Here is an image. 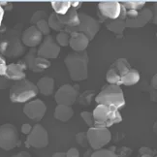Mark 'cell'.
Segmentation results:
<instances>
[{
  "instance_id": "obj_1",
  "label": "cell",
  "mask_w": 157,
  "mask_h": 157,
  "mask_svg": "<svg viewBox=\"0 0 157 157\" xmlns=\"http://www.w3.org/2000/svg\"><path fill=\"white\" fill-rule=\"evenodd\" d=\"M21 25H17L2 32L0 35V54L9 58L21 56L25 52V46L21 41Z\"/></svg>"
},
{
  "instance_id": "obj_2",
  "label": "cell",
  "mask_w": 157,
  "mask_h": 157,
  "mask_svg": "<svg viewBox=\"0 0 157 157\" xmlns=\"http://www.w3.org/2000/svg\"><path fill=\"white\" fill-rule=\"evenodd\" d=\"M88 54L84 52H74L69 53L64 59L72 81L80 82L88 77Z\"/></svg>"
},
{
  "instance_id": "obj_3",
  "label": "cell",
  "mask_w": 157,
  "mask_h": 157,
  "mask_svg": "<svg viewBox=\"0 0 157 157\" xmlns=\"http://www.w3.org/2000/svg\"><path fill=\"white\" fill-rule=\"evenodd\" d=\"M95 101L98 105H104L117 110L125 105L124 94L121 87L113 84L105 86L100 93L96 95Z\"/></svg>"
},
{
  "instance_id": "obj_4",
  "label": "cell",
  "mask_w": 157,
  "mask_h": 157,
  "mask_svg": "<svg viewBox=\"0 0 157 157\" xmlns=\"http://www.w3.org/2000/svg\"><path fill=\"white\" fill-rule=\"evenodd\" d=\"M94 127L109 128L113 124L122 121L121 114L117 109L107 107L104 105H98L93 111Z\"/></svg>"
},
{
  "instance_id": "obj_5",
  "label": "cell",
  "mask_w": 157,
  "mask_h": 157,
  "mask_svg": "<svg viewBox=\"0 0 157 157\" xmlns=\"http://www.w3.org/2000/svg\"><path fill=\"white\" fill-rule=\"evenodd\" d=\"M36 84L28 80L15 82L10 89V99L14 103H26L38 94Z\"/></svg>"
},
{
  "instance_id": "obj_6",
  "label": "cell",
  "mask_w": 157,
  "mask_h": 157,
  "mask_svg": "<svg viewBox=\"0 0 157 157\" xmlns=\"http://www.w3.org/2000/svg\"><path fill=\"white\" fill-rule=\"evenodd\" d=\"M80 23L77 26H66L64 31L68 34L71 33H82L86 36L89 41L94 39L96 34L100 29V23L94 17H90L84 13H78Z\"/></svg>"
},
{
  "instance_id": "obj_7",
  "label": "cell",
  "mask_w": 157,
  "mask_h": 157,
  "mask_svg": "<svg viewBox=\"0 0 157 157\" xmlns=\"http://www.w3.org/2000/svg\"><path fill=\"white\" fill-rule=\"evenodd\" d=\"M20 144V134L15 125L6 123L0 126V148L11 150Z\"/></svg>"
},
{
  "instance_id": "obj_8",
  "label": "cell",
  "mask_w": 157,
  "mask_h": 157,
  "mask_svg": "<svg viewBox=\"0 0 157 157\" xmlns=\"http://www.w3.org/2000/svg\"><path fill=\"white\" fill-rule=\"evenodd\" d=\"M86 135L89 146L93 150L102 149L112 140L111 131L105 127H90Z\"/></svg>"
},
{
  "instance_id": "obj_9",
  "label": "cell",
  "mask_w": 157,
  "mask_h": 157,
  "mask_svg": "<svg viewBox=\"0 0 157 157\" xmlns=\"http://www.w3.org/2000/svg\"><path fill=\"white\" fill-rule=\"evenodd\" d=\"M25 144L27 147L44 148L49 144V134L48 131L40 124L33 126L31 132L27 135Z\"/></svg>"
},
{
  "instance_id": "obj_10",
  "label": "cell",
  "mask_w": 157,
  "mask_h": 157,
  "mask_svg": "<svg viewBox=\"0 0 157 157\" xmlns=\"http://www.w3.org/2000/svg\"><path fill=\"white\" fill-rule=\"evenodd\" d=\"M23 61L26 65V68L31 70L34 73H42L44 70L49 68L52 64L49 59L38 56L36 48H31L29 50V52L25 56Z\"/></svg>"
},
{
  "instance_id": "obj_11",
  "label": "cell",
  "mask_w": 157,
  "mask_h": 157,
  "mask_svg": "<svg viewBox=\"0 0 157 157\" xmlns=\"http://www.w3.org/2000/svg\"><path fill=\"white\" fill-rule=\"evenodd\" d=\"M78 86H71V84H64L60 86L59 89L54 95L57 105H65V106H72L77 98L78 97Z\"/></svg>"
},
{
  "instance_id": "obj_12",
  "label": "cell",
  "mask_w": 157,
  "mask_h": 157,
  "mask_svg": "<svg viewBox=\"0 0 157 157\" xmlns=\"http://www.w3.org/2000/svg\"><path fill=\"white\" fill-rule=\"evenodd\" d=\"M60 52V47L54 41L52 35H48L42 41V44L37 49V54L38 56L43 57L46 59L51 58H56Z\"/></svg>"
},
{
  "instance_id": "obj_13",
  "label": "cell",
  "mask_w": 157,
  "mask_h": 157,
  "mask_svg": "<svg viewBox=\"0 0 157 157\" xmlns=\"http://www.w3.org/2000/svg\"><path fill=\"white\" fill-rule=\"evenodd\" d=\"M47 111V107L42 100L36 99L26 103L23 107V113L25 116L34 121H40L44 117Z\"/></svg>"
},
{
  "instance_id": "obj_14",
  "label": "cell",
  "mask_w": 157,
  "mask_h": 157,
  "mask_svg": "<svg viewBox=\"0 0 157 157\" xmlns=\"http://www.w3.org/2000/svg\"><path fill=\"white\" fill-rule=\"evenodd\" d=\"M152 20V12L150 8H143L138 12L135 17L131 20H125V26L130 28L144 27Z\"/></svg>"
},
{
  "instance_id": "obj_15",
  "label": "cell",
  "mask_w": 157,
  "mask_h": 157,
  "mask_svg": "<svg viewBox=\"0 0 157 157\" xmlns=\"http://www.w3.org/2000/svg\"><path fill=\"white\" fill-rule=\"evenodd\" d=\"M21 41L25 46L35 48L43 41V35L35 25H31L22 32Z\"/></svg>"
},
{
  "instance_id": "obj_16",
  "label": "cell",
  "mask_w": 157,
  "mask_h": 157,
  "mask_svg": "<svg viewBox=\"0 0 157 157\" xmlns=\"http://www.w3.org/2000/svg\"><path fill=\"white\" fill-rule=\"evenodd\" d=\"M98 9L101 15L108 20H117L120 14V3L117 1L101 2L98 4Z\"/></svg>"
},
{
  "instance_id": "obj_17",
  "label": "cell",
  "mask_w": 157,
  "mask_h": 157,
  "mask_svg": "<svg viewBox=\"0 0 157 157\" xmlns=\"http://www.w3.org/2000/svg\"><path fill=\"white\" fill-rule=\"evenodd\" d=\"M26 65L23 60H21L17 63H11L8 65L7 71H6L5 77L11 81L19 82L21 80H25V70Z\"/></svg>"
},
{
  "instance_id": "obj_18",
  "label": "cell",
  "mask_w": 157,
  "mask_h": 157,
  "mask_svg": "<svg viewBox=\"0 0 157 157\" xmlns=\"http://www.w3.org/2000/svg\"><path fill=\"white\" fill-rule=\"evenodd\" d=\"M69 45L74 52H84L89 44V40L82 33H71Z\"/></svg>"
},
{
  "instance_id": "obj_19",
  "label": "cell",
  "mask_w": 157,
  "mask_h": 157,
  "mask_svg": "<svg viewBox=\"0 0 157 157\" xmlns=\"http://www.w3.org/2000/svg\"><path fill=\"white\" fill-rule=\"evenodd\" d=\"M59 21L66 26H77L80 23L78 19V13L75 8H70L68 12L64 15H57Z\"/></svg>"
},
{
  "instance_id": "obj_20",
  "label": "cell",
  "mask_w": 157,
  "mask_h": 157,
  "mask_svg": "<svg viewBox=\"0 0 157 157\" xmlns=\"http://www.w3.org/2000/svg\"><path fill=\"white\" fill-rule=\"evenodd\" d=\"M36 86L38 91L45 96H50L53 93L54 90V80L50 77H44L38 81Z\"/></svg>"
},
{
  "instance_id": "obj_21",
  "label": "cell",
  "mask_w": 157,
  "mask_h": 157,
  "mask_svg": "<svg viewBox=\"0 0 157 157\" xmlns=\"http://www.w3.org/2000/svg\"><path fill=\"white\" fill-rule=\"evenodd\" d=\"M74 114V111L70 106L65 105H57L56 110H54V118L59 120V121L66 122L72 118Z\"/></svg>"
},
{
  "instance_id": "obj_22",
  "label": "cell",
  "mask_w": 157,
  "mask_h": 157,
  "mask_svg": "<svg viewBox=\"0 0 157 157\" xmlns=\"http://www.w3.org/2000/svg\"><path fill=\"white\" fill-rule=\"evenodd\" d=\"M111 68L116 70L120 77H123L125 74H127L128 72L132 69L130 63L127 61V59H125V58L117 59L116 61L111 65Z\"/></svg>"
},
{
  "instance_id": "obj_23",
  "label": "cell",
  "mask_w": 157,
  "mask_h": 157,
  "mask_svg": "<svg viewBox=\"0 0 157 157\" xmlns=\"http://www.w3.org/2000/svg\"><path fill=\"white\" fill-rule=\"evenodd\" d=\"M139 81H140V73L133 68L127 74L121 77V84L123 86H134Z\"/></svg>"
},
{
  "instance_id": "obj_24",
  "label": "cell",
  "mask_w": 157,
  "mask_h": 157,
  "mask_svg": "<svg viewBox=\"0 0 157 157\" xmlns=\"http://www.w3.org/2000/svg\"><path fill=\"white\" fill-rule=\"evenodd\" d=\"M106 27L110 30V31L116 33V34H121L124 29L126 28L125 26V21H122L120 19H117L113 21H110L107 22Z\"/></svg>"
},
{
  "instance_id": "obj_25",
  "label": "cell",
  "mask_w": 157,
  "mask_h": 157,
  "mask_svg": "<svg viewBox=\"0 0 157 157\" xmlns=\"http://www.w3.org/2000/svg\"><path fill=\"white\" fill-rule=\"evenodd\" d=\"M51 4L56 15H64L71 8V1H52Z\"/></svg>"
},
{
  "instance_id": "obj_26",
  "label": "cell",
  "mask_w": 157,
  "mask_h": 157,
  "mask_svg": "<svg viewBox=\"0 0 157 157\" xmlns=\"http://www.w3.org/2000/svg\"><path fill=\"white\" fill-rule=\"evenodd\" d=\"M48 23H49V26H50L51 29H53V30H56V31H58V32L64 31L65 26L59 21L58 17H57V15L54 13V12L49 16V19H48Z\"/></svg>"
},
{
  "instance_id": "obj_27",
  "label": "cell",
  "mask_w": 157,
  "mask_h": 157,
  "mask_svg": "<svg viewBox=\"0 0 157 157\" xmlns=\"http://www.w3.org/2000/svg\"><path fill=\"white\" fill-rule=\"evenodd\" d=\"M106 80L110 84H113V86H121V77L113 68H110L108 70L106 74Z\"/></svg>"
},
{
  "instance_id": "obj_28",
  "label": "cell",
  "mask_w": 157,
  "mask_h": 157,
  "mask_svg": "<svg viewBox=\"0 0 157 157\" xmlns=\"http://www.w3.org/2000/svg\"><path fill=\"white\" fill-rule=\"evenodd\" d=\"M119 3L127 11H140L146 5V1H121Z\"/></svg>"
},
{
  "instance_id": "obj_29",
  "label": "cell",
  "mask_w": 157,
  "mask_h": 157,
  "mask_svg": "<svg viewBox=\"0 0 157 157\" xmlns=\"http://www.w3.org/2000/svg\"><path fill=\"white\" fill-rule=\"evenodd\" d=\"M94 95H95V91H93V90H87V91H84L82 95H80V97H78L77 99L80 102L81 105L89 106Z\"/></svg>"
},
{
  "instance_id": "obj_30",
  "label": "cell",
  "mask_w": 157,
  "mask_h": 157,
  "mask_svg": "<svg viewBox=\"0 0 157 157\" xmlns=\"http://www.w3.org/2000/svg\"><path fill=\"white\" fill-rule=\"evenodd\" d=\"M48 19H49V15H48L46 11L38 10L32 15L31 19H30V23H31V25H36V23L39 22L40 21H42V20L48 21Z\"/></svg>"
},
{
  "instance_id": "obj_31",
  "label": "cell",
  "mask_w": 157,
  "mask_h": 157,
  "mask_svg": "<svg viewBox=\"0 0 157 157\" xmlns=\"http://www.w3.org/2000/svg\"><path fill=\"white\" fill-rule=\"evenodd\" d=\"M56 43L58 46H62V47H67L69 45V40H70V35L68 33H66L65 31L59 32L56 35Z\"/></svg>"
},
{
  "instance_id": "obj_32",
  "label": "cell",
  "mask_w": 157,
  "mask_h": 157,
  "mask_svg": "<svg viewBox=\"0 0 157 157\" xmlns=\"http://www.w3.org/2000/svg\"><path fill=\"white\" fill-rule=\"evenodd\" d=\"M36 27L39 30V31L42 33V35H50L51 33V28L49 26V23H48V21L47 20H42L40 21L39 22L36 23Z\"/></svg>"
},
{
  "instance_id": "obj_33",
  "label": "cell",
  "mask_w": 157,
  "mask_h": 157,
  "mask_svg": "<svg viewBox=\"0 0 157 157\" xmlns=\"http://www.w3.org/2000/svg\"><path fill=\"white\" fill-rule=\"evenodd\" d=\"M91 157H118L116 152H113L109 149H98L94 150Z\"/></svg>"
},
{
  "instance_id": "obj_34",
  "label": "cell",
  "mask_w": 157,
  "mask_h": 157,
  "mask_svg": "<svg viewBox=\"0 0 157 157\" xmlns=\"http://www.w3.org/2000/svg\"><path fill=\"white\" fill-rule=\"evenodd\" d=\"M76 141L82 147H88V146H89L86 132H80V133H78V134L76 135Z\"/></svg>"
},
{
  "instance_id": "obj_35",
  "label": "cell",
  "mask_w": 157,
  "mask_h": 157,
  "mask_svg": "<svg viewBox=\"0 0 157 157\" xmlns=\"http://www.w3.org/2000/svg\"><path fill=\"white\" fill-rule=\"evenodd\" d=\"M81 117L83 119V121L89 126V128L93 127V126H94V118H93V113H90V112H82L81 113Z\"/></svg>"
},
{
  "instance_id": "obj_36",
  "label": "cell",
  "mask_w": 157,
  "mask_h": 157,
  "mask_svg": "<svg viewBox=\"0 0 157 157\" xmlns=\"http://www.w3.org/2000/svg\"><path fill=\"white\" fill-rule=\"evenodd\" d=\"M13 84V81L9 80L5 76H0V89H7L9 87H12Z\"/></svg>"
},
{
  "instance_id": "obj_37",
  "label": "cell",
  "mask_w": 157,
  "mask_h": 157,
  "mask_svg": "<svg viewBox=\"0 0 157 157\" xmlns=\"http://www.w3.org/2000/svg\"><path fill=\"white\" fill-rule=\"evenodd\" d=\"M139 153H140L141 156H151L153 157L156 154V151H154L153 149L149 148V147H141L140 150H139Z\"/></svg>"
},
{
  "instance_id": "obj_38",
  "label": "cell",
  "mask_w": 157,
  "mask_h": 157,
  "mask_svg": "<svg viewBox=\"0 0 157 157\" xmlns=\"http://www.w3.org/2000/svg\"><path fill=\"white\" fill-rule=\"evenodd\" d=\"M156 86H157V76L154 75L151 80V100L156 102Z\"/></svg>"
},
{
  "instance_id": "obj_39",
  "label": "cell",
  "mask_w": 157,
  "mask_h": 157,
  "mask_svg": "<svg viewBox=\"0 0 157 157\" xmlns=\"http://www.w3.org/2000/svg\"><path fill=\"white\" fill-rule=\"evenodd\" d=\"M7 62H6L5 58L2 54H0V76H5L6 71H7Z\"/></svg>"
},
{
  "instance_id": "obj_40",
  "label": "cell",
  "mask_w": 157,
  "mask_h": 157,
  "mask_svg": "<svg viewBox=\"0 0 157 157\" xmlns=\"http://www.w3.org/2000/svg\"><path fill=\"white\" fill-rule=\"evenodd\" d=\"M66 157H80V152L75 147H72L70 149H68L67 152H65Z\"/></svg>"
},
{
  "instance_id": "obj_41",
  "label": "cell",
  "mask_w": 157,
  "mask_h": 157,
  "mask_svg": "<svg viewBox=\"0 0 157 157\" xmlns=\"http://www.w3.org/2000/svg\"><path fill=\"white\" fill-rule=\"evenodd\" d=\"M32 126L28 124V123H25V124H22L21 126V132L23 133V134H25V135H28L30 132H31L32 130Z\"/></svg>"
},
{
  "instance_id": "obj_42",
  "label": "cell",
  "mask_w": 157,
  "mask_h": 157,
  "mask_svg": "<svg viewBox=\"0 0 157 157\" xmlns=\"http://www.w3.org/2000/svg\"><path fill=\"white\" fill-rule=\"evenodd\" d=\"M156 7H157V4L155 3V4H153L152 5V10H151V12H152V22L153 23H155V25H156V23H157V19H156V17H157V15H156Z\"/></svg>"
},
{
  "instance_id": "obj_43",
  "label": "cell",
  "mask_w": 157,
  "mask_h": 157,
  "mask_svg": "<svg viewBox=\"0 0 157 157\" xmlns=\"http://www.w3.org/2000/svg\"><path fill=\"white\" fill-rule=\"evenodd\" d=\"M12 157H31V155H30L27 151H21L19 153L13 155Z\"/></svg>"
},
{
  "instance_id": "obj_44",
  "label": "cell",
  "mask_w": 157,
  "mask_h": 157,
  "mask_svg": "<svg viewBox=\"0 0 157 157\" xmlns=\"http://www.w3.org/2000/svg\"><path fill=\"white\" fill-rule=\"evenodd\" d=\"M82 4V2H81V1H71V7L75 8L77 10L78 8L81 7Z\"/></svg>"
},
{
  "instance_id": "obj_45",
  "label": "cell",
  "mask_w": 157,
  "mask_h": 157,
  "mask_svg": "<svg viewBox=\"0 0 157 157\" xmlns=\"http://www.w3.org/2000/svg\"><path fill=\"white\" fill-rule=\"evenodd\" d=\"M93 151H94V150H93L92 148H89V149H87L86 151L84 152V154H83V157H91V155H92Z\"/></svg>"
},
{
  "instance_id": "obj_46",
  "label": "cell",
  "mask_w": 157,
  "mask_h": 157,
  "mask_svg": "<svg viewBox=\"0 0 157 157\" xmlns=\"http://www.w3.org/2000/svg\"><path fill=\"white\" fill-rule=\"evenodd\" d=\"M4 17V9L0 6V27H1V23H2V20Z\"/></svg>"
},
{
  "instance_id": "obj_47",
  "label": "cell",
  "mask_w": 157,
  "mask_h": 157,
  "mask_svg": "<svg viewBox=\"0 0 157 157\" xmlns=\"http://www.w3.org/2000/svg\"><path fill=\"white\" fill-rule=\"evenodd\" d=\"M52 157H66V155H65V152H56V153H54Z\"/></svg>"
},
{
  "instance_id": "obj_48",
  "label": "cell",
  "mask_w": 157,
  "mask_h": 157,
  "mask_svg": "<svg viewBox=\"0 0 157 157\" xmlns=\"http://www.w3.org/2000/svg\"><path fill=\"white\" fill-rule=\"evenodd\" d=\"M141 157H151V156H141Z\"/></svg>"
}]
</instances>
